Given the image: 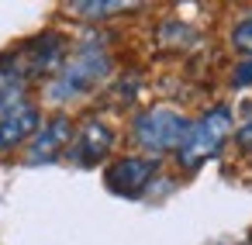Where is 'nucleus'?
Returning <instances> with one entry per match:
<instances>
[{
  "label": "nucleus",
  "mask_w": 252,
  "mask_h": 245,
  "mask_svg": "<svg viewBox=\"0 0 252 245\" xmlns=\"http://www.w3.org/2000/svg\"><path fill=\"white\" fill-rule=\"evenodd\" d=\"M228 42H231V49H235V52L252 56V7H249V11H242V14L231 21V28H228Z\"/></svg>",
  "instance_id": "obj_10"
},
{
  "label": "nucleus",
  "mask_w": 252,
  "mask_h": 245,
  "mask_svg": "<svg viewBox=\"0 0 252 245\" xmlns=\"http://www.w3.org/2000/svg\"><path fill=\"white\" fill-rule=\"evenodd\" d=\"M69 11L76 18H87V21H100V18H114L121 11H131L128 0H73Z\"/></svg>",
  "instance_id": "obj_9"
},
{
  "label": "nucleus",
  "mask_w": 252,
  "mask_h": 245,
  "mask_svg": "<svg viewBox=\"0 0 252 245\" xmlns=\"http://www.w3.org/2000/svg\"><path fill=\"white\" fill-rule=\"evenodd\" d=\"M187 128H190V118L180 107L156 104V107H145L142 114L131 118V142L142 149V155L159 159V155L180 149Z\"/></svg>",
  "instance_id": "obj_3"
},
{
  "label": "nucleus",
  "mask_w": 252,
  "mask_h": 245,
  "mask_svg": "<svg viewBox=\"0 0 252 245\" xmlns=\"http://www.w3.org/2000/svg\"><path fill=\"white\" fill-rule=\"evenodd\" d=\"M66 38L59 31H38L35 38L21 42L18 49H11V66H14V80H38V76H52L63 69L66 62Z\"/></svg>",
  "instance_id": "obj_4"
},
{
  "label": "nucleus",
  "mask_w": 252,
  "mask_h": 245,
  "mask_svg": "<svg viewBox=\"0 0 252 245\" xmlns=\"http://www.w3.org/2000/svg\"><path fill=\"white\" fill-rule=\"evenodd\" d=\"M114 142H118V135H114V128H111L107 121H100V118H87L83 128L73 135L66 155H69V162L90 169V166H100V162L114 152Z\"/></svg>",
  "instance_id": "obj_6"
},
{
  "label": "nucleus",
  "mask_w": 252,
  "mask_h": 245,
  "mask_svg": "<svg viewBox=\"0 0 252 245\" xmlns=\"http://www.w3.org/2000/svg\"><path fill=\"white\" fill-rule=\"evenodd\" d=\"M235 142H238V149H249V152H252V118L235 131Z\"/></svg>",
  "instance_id": "obj_13"
},
{
  "label": "nucleus",
  "mask_w": 252,
  "mask_h": 245,
  "mask_svg": "<svg viewBox=\"0 0 252 245\" xmlns=\"http://www.w3.org/2000/svg\"><path fill=\"white\" fill-rule=\"evenodd\" d=\"M107 73H111V52L104 49V42H97V38L80 42L76 52H69L66 62H63V69L52 76L45 97H49L52 104H69V100H76L80 93L94 90Z\"/></svg>",
  "instance_id": "obj_2"
},
{
  "label": "nucleus",
  "mask_w": 252,
  "mask_h": 245,
  "mask_svg": "<svg viewBox=\"0 0 252 245\" xmlns=\"http://www.w3.org/2000/svg\"><path fill=\"white\" fill-rule=\"evenodd\" d=\"M231 131H235V111H231L228 104H211L200 118L190 121V128H187L180 149L173 152V155H176V166H180L183 173H197L204 162H211V159L228 145Z\"/></svg>",
  "instance_id": "obj_1"
},
{
  "label": "nucleus",
  "mask_w": 252,
  "mask_h": 245,
  "mask_svg": "<svg viewBox=\"0 0 252 245\" xmlns=\"http://www.w3.org/2000/svg\"><path fill=\"white\" fill-rule=\"evenodd\" d=\"M38 128H42V111H38V104L25 100V104L11 107L7 114H0V152H11V149L25 145Z\"/></svg>",
  "instance_id": "obj_8"
},
{
  "label": "nucleus",
  "mask_w": 252,
  "mask_h": 245,
  "mask_svg": "<svg viewBox=\"0 0 252 245\" xmlns=\"http://www.w3.org/2000/svg\"><path fill=\"white\" fill-rule=\"evenodd\" d=\"M228 87H231V90H249V87H252V56L235 59L231 76H228Z\"/></svg>",
  "instance_id": "obj_12"
},
{
  "label": "nucleus",
  "mask_w": 252,
  "mask_h": 245,
  "mask_svg": "<svg viewBox=\"0 0 252 245\" xmlns=\"http://www.w3.org/2000/svg\"><path fill=\"white\" fill-rule=\"evenodd\" d=\"M76 128H73V118L69 114H52L42 121V128L32 135V149H28V166H45V162H56L69 142H73Z\"/></svg>",
  "instance_id": "obj_7"
},
{
  "label": "nucleus",
  "mask_w": 252,
  "mask_h": 245,
  "mask_svg": "<svg viewBox=\"0 0 252 245\" xmlns=\"http://www.w3.org/2000/svg\"><path fill=\"white\" fill-rule=\"evenodd\" d=\"M156 173H159V159H149V155H142V152H135V155H118V159L107 162V169H104V186H107L114 197L135 200V197H142V193L149 190V183L156 180Z\"/></svg>",
  "instance_id": "obj_5"
},
{
  "label": "nucleus",
  "mask_w": 252,
  "mask_h": 245,
  "mask_svg": "<svg viewBox=\"0 0 252 245\" xmlns=\"http://www.w3.org/2000/svg\"><path fill=\"white\" fill-rule=\"evenodd\" d=\"M159 38L166 42V45H173V49H187V45H193V28H187V25H180V21H169V25H162V31H159Z\"/></svg>",
  "instance_id": "obj_11"
}]
</instances>
